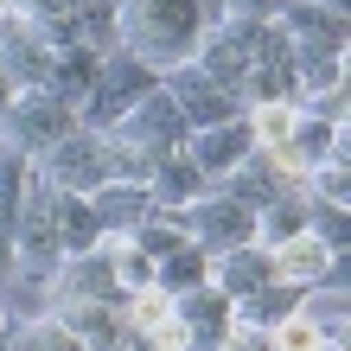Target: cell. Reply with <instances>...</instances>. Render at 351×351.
<instances>
[{"label": "cell", "mask_w": 351, "mask_h": 351, "mask_svg": "<svg viewBox=\"0 0 351 351\" xmlns=\"http://www.w3.org/2000/svg\"><path fill=\"white\" fill-rule=\"evenodd\" d=\"M204 0H121L115 7V45L134 51L141 64L173 71L198 51L204 38Z\"/></svg>", "instance_id": "obj_1"}, {"label": "cell", "mask_w": 351, "mask_h": 351, "mask_svg": "<svg viewBox=\"0 0 351 351\" xmlns=\"http://www.w3.org/2000/svg\"><path fill=\"white\" fill-rule=\"evenodd\" d=\"M160 84V71L154 64H141L134 51H121V45H109L102 51V71H96V84H90V96L77 102V128H96V134H109L121 115L134 109L141 96H147Z\"/></svg>", "instance_id": "obj_2"}, {"label": "cell", "mask_w": 351, "mask_h": 351, "mask_svg": "<svg viewBox=\"0 0 351 351\" xmlns=\"http://www.w3.org/2000/svg\"><path fill=\"white\" fill-rule=\"evenodd\" d=\"M71 128H77V109L58 102L51 90H13L7 109H0V147H13L26 160H38L51 141H64Z\"/></svg>", "instance_id": "obj_3"}, {"label": "cell", "mask_w": 351, "mask_h": 351, "mask_svg": "<svg viewBox=\"0 0 351 351\" xmlns=\"http://www.w3.org/2000/svg\"><path fill=\"white\" fill-rule=\"evenodd\" d=\"M38 179L51 185V192H77V198H90L102 179H109V134H96V128H71L64 141H51L45 154L32 160Z\"/></svg>", "instance_id": "obj_4"}, {"label": "cell", "mask_w": 351, "mask_h": 351, "mask_svg": "<svg viewBox=\"0 0 351 351\" xmlns=\"http://www.w3.org/2000/svg\"><path fill=\"white\" fill-rule=\"evenodd\" d=\"M179 217H185V237H192L204 256H223V250L256 243V204H237L230 192H204L198 204H185Z\"/></svg>", "instance_id": "obj_5"}, {"label": "cell", "mask_w": 351, "mask_h": 351, "mask_svg": "<svg viewBox=\"0 0 351 351\" xmlns=\"http://www.w3.org/2000/svg\"><path fill=\"white\" fill-rule=\"evenodd\" d=\"M160 90L179 102L185 128H217V121H237V115H243V96L223 90V84H211L192 58H185V64H173V71H160Z\"/></svg>", "instance_id": "obj_6"}, {"label": "cell", "mask_w": 351, "mask_h": 351, "mask_svg": "<svg viewBox=\"0 0 351 351\" xmlns=\"http://www.w3.org/2000/svg\"><path fill=\"white\" fill-rule=\"evenodd\" d=\"M268 262H275V281L281 287H294V294H306V287H345V256L339 250H326L319 237H287L268 250Z\"/></svg>", "instance_id": "obj_7"}, {"label": "cell", "mask_w": 351, "mask_h": 351, "mask_svg": "<svg viewBox=\"0 0 351 351\" xmlns=\"http://www.w3.org/2000/svg\"><path fill=\"white\" fill-rule=\"evenodd\" d=\"M173 326L185 332V351H223L230 332H237V306L204 281V287H192V294L173 300Z\"/></svg>", "instance_id": "obj_8"}, {"label": "cell", "mask_w": 351, "mask_h": 351, "mask_svg": "<svg viewBox=\"0 0 351 351\" xmlns=\"http://www.w3.org/2000/svg\"><path fill=\"white\" fill-rule=\"evenodd\" d=\"M268 19L281 26L287 51H345V13L319 0H275Z\"/></svg>", "instance_id": "obj_9"}, {"label": "cell", "mask_w": 351, "mask_h": 351, "mask_svg": "<svg viewBox=\"0 0 351 351\" xmlns=\"http://www.w3.org/2000/svg\"><path fill=\"white\" fill-rule=\"evenodd\" d=\"M319 160H345V121H319V115H306V109H300L294 134L275 147V167H281L287 179H306Z\"/></svg>", "instance_id": "obj_10"}, {"label": "cell", "mask_w": 351, "mask_h": 351, "mask_svg": "<svg viewBox=\"0 0 351 351\" xmlns=\"http://www.w3.org/2000/svg\"><path fill=\"white\" fill-rule=\"evenodd\" d=\"M77 300H121L115 275H109V243H96V250H84V256H58L51 306H77Z\"/></svg>", "instance_id": "obj_11"}, {"label": "cell", "mask_w": 351, "mask_h": 351, "mask_svg": "<svg viewBox=\"0 0 351 351\" xmlns=\"http://www.w3.org/2000/svg\"><path fill=\"white\" fill-rule=\"evenodd\" d=\"M243 154H256V134H250V121H243V115H237V121H217V128H192V134H185V160L204 173V185H217Z\"/></svg>", "instance_id": "obj_12"}, {"label": "cell", "mask_w": 351, "mask_h": 351, "mask_svg": "<svg viewBox=\"0 0 351 351\" xmlns=\"http://www.w3.org/2000/svg\"><path fill=\"white\" fill-rule=\"evenodd\" d=\"M217 287L223 300H250V294H262L268 281H275V262H268V250L262 243H243V250H223V256H211V275H204Z\"/></svg>", "instance_id": "obj_13"}, {"label": "cell", "mask_w": 351, "mask_h": 351, "mask_svg": "<svg viewBox=\"0 0 351 351\" xmlns=\"http://www.w3.org/2000/svg\"><path fill=\"white\" fill-rule=\"evenodd\" d=\"M90 211H96V223H102V243H109V237H128L134 223L154 211L147 179H102L96 192H90Z\"/></svg>", "instance_id": "obj_14"}, {"label": "cell", "mask_w": 351, "mask_h": 351, "mask_svg": "<svg viewBox=\"0 0 351 351\" xmlns=\"http://www.w3.org/2000/svg\"><path fill=\"white\" fill-rule=\"evenodd\" d=\"M96 71H102V51H90V45H51V64H45V90L58 96V102H84L90 96V84H96Z\"/></svg>", "instance_id": "obj_15"}, {"label": "cell", "mask_w": 351, "mask_h": 351, "mask_svg": "<svg viewBox=\"0 0 351 351\" xmlns=\"http://www.w3.org/2000/svg\"><path fill=\"white\" fill-rule=\"evenodd\" d=\"M204 192H211V185H204V173H198L185 154L154 160V173H147V198H154V211H185V204H198Z\"/></svg>", "instance_id": "obj_16"}, {"label": "cell", "mask_w": 351, "mask_h": 351, "mask_svg": "<svg viewBox=\"0 0 351 351\" xmlns=\"http://www.w3.org/2000/svg\"><path fill=\"white\" fill-rule=\"evenodd\" d=\"M51 230H58V256H84L102 243V223L90 211V198H77V192H51Z\"/></svg>", "instance_id": "obj_17"}, {"label": "cell", "mask_w": 351, "mask_h": 351, "mask_svg": "<svg viewBox=\"0 0 351 351\" xmlns=\"http://www.w3.org/2000/svg\"><path fill=\"white\" fill-rule=\"evenodd\" d=\"M300 230H306V192H300V179H294V185H281L275 198L256 204V243H262V250H275V243L300 237Z\"/></svg>", "instance_id": "obj_18"}, {"label": "cell", "mask_w": 351, "mask_h": 351, "mask_svg": "<svg viewBox=\"0 0 351 351\" xmlns=\"http://www.w3.org/2000/svg\"><path fill=\"white\" fill-rule=\"evenodd\" d=\"M204 275H211V256H204L192 237H185L179 250L154 256V287H160L167 300H179V294H192V287H204Z\"/></svg>", "instance_id": "obj_19"}, {"label": "cell", "mask_w": 351, "mask_h": 351, "mask_svg": "<svg viewBox=\"0 0 351 351\" xmlns=\"http://www.w3.org/2000/svg\"><path fill=\"white\" fill-rule=\"evenodd\" d=\"M294 306L313 319V332H319L326 345H345V319H351V313H345V287H306Z\"/></svg>", "instance_id": "obj_20"}, {"label": "cell", "mask_w": 351, "mask_h": 351, "mask_svg": "<svg viewBox=\"0 0 351 351\" xmlns=\"http://www.w3.org/2000/svg\"><path fill=\"white\" fill-rule=\"evenodd\" d=\"M243 121H250L256 147H262V154H275L281 141L294 134V121H300V102H250V109H243Z\"/></svg>", "instance_id": "obj_21"}, {"label": "cell", "mask_w": 351, "mask_h": 351, "mask_svg": "<svg viewBox=\"0 0 351 351\" xmlns=\"http://www.w3.org/2000/svg\"><path fill=\"white\" fill-rule=\"evenodd\" d=\"M294 84L300 102L319 90H345V51H294Z\"/></svg>", "instance_id": "obj_22"}, {"label": "cell", "mask_w": 351, "mask_h": 351, "mask_svg": "<svg viewBox=\"0 0 351 351\" xmlns=\"http://www.w3.org/2000/svg\"><path fill=\"white\" fill-rule=\"evenodd\" d=\"M300 192L319 198V204H351V173H345V160H319V167L300 179Z\"/></svg>", "instance_id": "obj_23"}, {"label": "cell", "mask_w": 351, "mask_h": 351, "mask_svg": "<svg viewBox=\"0 0 351 351\" xmlns=\"http://www.w3.org/2000/svg\"><path fill=\"white\" fill-rule=\"evenodd\" d=\"M268 345H275V351H319L326 339L313 332V319H306L300 306H287V313H281L275 326H268Z\"/></svg>", "instance_id": "obj_24"}, {"label": "cell", "mask_w": 351, "mask_h": 351, "mask_svg": "<svg viewBox=\"0 0 351 351\" xmlns=\"http://www.w3.org/2000/svg\"><path fill=\"white\" fill-rule=\"evenodd\" d=\"M306 237H319L326 250H339V256H345V204H319V198H306Z\"/></svg>", "instance_id": "obj_25"}, {"label": "cell", "mask_w": 351, "mask_h": 351, "mask_svg": "<svg viewBox=\"0 0 351 351\" xmlns=\"http://www.w3.org/2000/svg\"><path fill=\"white\" fill-rule=\"evenodd\" d=\"M275 0H217V13H237V19H268Z\"/></svg>", "instance_id": "obj_26"}, {"label": "cell", "mask_w": 351, "mask_h": 351, "mask_svg": "<svg viewBox=\"0 0 351 351\" xmlns=\"http://www.w3.org/2000/svg\"><path fill=\"white\" fill-rule=\"evenodd\" d=\"M223 351H275V345H268V332H243V326H237V332H230V345H223Z\"/></svg>", "instance_id": "obj_27"}, {"label": "cell", "mask_w": 351, "mask_h": 351, "mask_svg": "<svg viewBox=\"0 0 351 351\" xmlns=\"http://www.w3.org/2000/svg\"><path fill=\"white\" fill-rule=\"evenodd\" d=\"M7 326H13V313H7V300H0V339H7Z\"/></svg>", "instance_id": "obj_28"}, {"label": "cell", "mask_w": 351, "mask_h": 351, "mask_svg": "<svg viewBox=\"0 0 351 351\" xmlns=\"http://www.w3.org/2000/svg\"><path fill=\"white\" fill-rule=\"evenodd\" d=\"M7 96H13V84H7V77H0V109H7Z\"/></svg>", "instance_id": "obj_29"}, {"label": "cell", "mask_w": 351, "mask_h": 351, "mask_svg": "<svg viewBox=\"0 0 351 351\" xmlns=\"http://www.w3.org/2000/svg\"><path fill=\"white\" fill-rule=\"evenodd\" d=\"M204 19H217V0H204Z\"/></svg>", "instance_id": "obj_30"}, {"label": "cell", "mask_w": 351, "mask_h": 351, "mask_svg": "<svg viewBox=\"0 0 351 351\" xmlns=\"http://www.w3.org/2000/svg\"><path fill=\"white\" fill-rule=\"evenodd\" d=\"M319 7H339V13H345V0H319Z\"/></svg>", "instance_id": "obj_31"}, {"label": "cell", "mask_w": 351, "mask_h": 351, "mask_svg": "<svg viewBox=\"0 0 351 351\" xmlns=\"http://www.w3.org/2000/svg\"><path fill=\"white\" fill-rule=\"evenodd\" d=\"M319 351H345V345H319Z\"/></svg>", "instance_id": "obj_32"}, {"label": "cell", "mask_w": 351, "mask_h": 351, "mask_svg": "<svg viewBox=\"0 0 351 351\" xmlns=\"http://www.w3.org/2000/svg\"><path fill=\"white\" fill-rule=\"evenodd\" d=\"M0 7H13V0H0Z\"/></svg>", "instance_id": "obj_33"}]
</instances>
